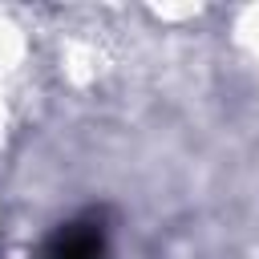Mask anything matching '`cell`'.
<instances>
[{"instance_id":"6da1fadb","label":"cell","mask_w":259,"mask_h":259,"mask_svg":"<svg viewBox=\"0 0 259 259\" xmlns=\"http://www.w3.org/2000/svg\"><path fill=\"white\" fill-rule=\"evenodd\" d=\"M40 259H109V243H105V227L97 219H73V223H61Z\"/></svg>"}]
</instances>
